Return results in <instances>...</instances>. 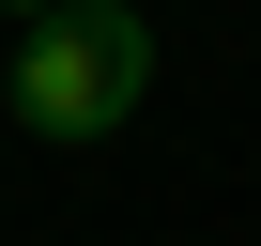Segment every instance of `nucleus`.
<instances>
[{"mask_svg":"<svg viewBox=\"0 0 261 246\" xmlns=\"http://www.w3.org/2000/svg\"><path fill=\"white\" fill-rule=\"evenodd\" d=\"M154 92V31L123 16V0H62V16H31L16 77H0V108L31 123V139H123Z\"/></svg>","mask_w":261,"mask_h":246,"instance_id":"1","label":"nucleus"},{"mask_svg":"<svg viewBox=\"0 0 261 246\" xmlns=\"http://www.w3.org/2000/svg\"><path fill=\"white\" fill-rule=\"evenodd\" d=\"M0 16H62V0H0Z\"/></svg>","mask_w":261,"mask_h":246,"instance_id":"2","label":"nucleus"}]
</instances>
